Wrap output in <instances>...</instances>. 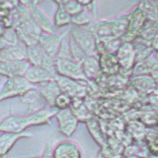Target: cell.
<instances>
[{
    "label": "cell",
    "mask_w": 158,
    "mask_h": 158,
    "mask_svg": "<svg viewBox=\"0 0 158 158\" xmlns=\"http://www.w3.org/2000/svg\"><path fill=\"white\" fill-rule=\"evenodd\" d=\"M58 111L57 108L50 107L27 116L11 114L0 122V133H22L29 127L48 124Z\"/></svg>",
    "instance_id": "cell-1"
},
{
    "label": "cell",
    "mask_w": 158,
    "mask_h": 158,
    "mask_svg": "<svg viewBox=\"0 0 158 158\" xmlns=\"http://www.w3.org/2000/svg\"><path fill=\"white\" fill-rule=\"evenodd\" d=\"M23 5V14L12 29L15 31L20 42L27 47H30L37 45L43 32L31 19L28 11L25 5Z\"/></svg>",
    "instance_id": "cell-2"
},
{
    "label": "cell",
    "mask_w": 158,
    "mask_h": 158,
    "mask_svg": "<svg viewBox=\"0 0 158 158\" xmlns=\"http://www.w3.org/2000/svg\"><path fill=\"white\" fill-rule=\"evenodd\" d=\"M70 35L88 56L98 58L97 51V37L89 26L78 27L71 25Z\"/></svg>",
    "instance_id": "cell-3"
},
{
    "label": "cell",
    "mask_w": 158,
    "mask_h": 158,
    "mask_svg": "<svg viewBox=\"0 0 158 158\" xmlns=\"http://www.w3.org/2000/svg\"><path fill=\"white\" fill-rule=\"evenodd\" d=\"M117 60L120 66L122 76H132V69L137 62L135 49L132 42H123L116 52ZM119 73V74H120Z\"/></svg>",
    "instance_id": "cell-4"
},
{
    "label": "cell",
    "mask_w": 158,
    "mask_h": 158,
    "mask_svg": "<svg viewBox=\"0 0 158 158\" xmlns=\"http://www.w3.org/2000/svg\"><path fill=\"white\" fill-rule=\"evenodd\" d=\"M23 2L28 11L31 19L41 29L42 32L45 34H56V27L54 23L51 21L46 13L39 7L37 3L32 1H25Z\"/></svg>",
    "instance_id": "cell-5"
},
{
    "label": "cell",
    "mask_w": 158,
    "mask_h": 158,
    "mask_svg": "<svg viewBox=\"0 0 158 158\" xmlns=\"http://www.w3.org/2000/svg\"><path fill=\"white\" fill-rule=\"evenodd\" d=\"M35 87L36 86L29 83L25 77L8 78L0 90V102L5 99L22 96Z\"/></svg>",
    "instance_id": "cell-6"
},
{
    "label": "cell",
    "mask_w": 158,
    "mask_h": 158,
    "mask_svg": "<svg viewBox=\"0 0 158 158\" xmlns=\"http://www.w3.org/2000/svg\"><path fill=\"white\" fill-rule=\"evenodd\" d=\"M56 74L77 81L88 82L81 64L71 59L56 58L55 61Z\"/></svg>",
    "instance_id": "cell-7"
},
{
    "label": "cell",
    "mask_w": 158,
    "mask_h": 158,
    "mask_svg": "<svg viewBox=\"0 0 158 158\" xmlns=\"http://www.w3.org/2000/svg\"><path fill=\"white\" fill-rule=\"evenodd\" d=\"M54 79L57 82L62 93L69 95L72 99H83L87 95L88 89L87 86L85 85L87 82L77 81L73 79L60 76L57 74L56 75Z\"/></svg>",
    "instance_id": "cell-8"
},
{
    "label": "cell",
    "mask_w": 158,
    "mask_h": 158,
    "mask_svg": "<svg viewBox=\"0 0 158 158\" xmlns=\"http://www.w3.org/2000/svg\"><path fill=\"white\" fill-rule=\"evenodd\" d=\"M27 61L30 63L31 65L43 67L50 71L53 74L56 75V67H55L56 60L48 55L39 44L33 46L27 47Z\"/></svg>",
    "instance_id": "cell-9"
},
{
    "label": "cell",
    "mask_w": 158,
    "mask_h": 158,
    "mask_svg": "<svg viewBox=\"0 0 158 158\" xmlns=\"http://www.w3.org/2000/svg\"><path fill=\"white\" fill-rule=\"evenodd\" d=\"M147 21V17L142 9L137 7L129 14L127 32L122 38L123 42H132L140 34Z\"/></svg>",
    "instance_id": "cell-10"
},
{
    "label": "cell",
    "mask_w": 158,
    "mask_h": 158,
    "mask_svg": "<svg viewBox=\"0 0 158 158\" xmlns=\"http://www.w3.org/2000/svg\"><path fill=\"white\" fill-rule=\"evenodd\" d=\"M59 130L66 137H71L76 131L79 125V120L73 114L71 108L59 110L56 114Z\"/></svg>",
    "instance_id": "cell-11"
},
{
    "label": "cell",
    "mask_w": 158,
    "mask_h": 158,
    "mask_svg": "<svg viewBox=\"0 0 158 158\" xmlns=\"http://www.w3.org/2000/svg\"><path fill=\"white\" fill-rule=\"evenodd\" d=\"M65 35V34L58 35L57 34H51L43 33L38 44L48 55L56 60Z\"/></svg>",
    "instance_id": "cell-12"
},
{
    "label": "cell",
    "mask_w": 158,
    "mask_h": 158,
    "mask_svg": "<svg viewBox=\"0 0 158 158\" xmlns=\"http://www.w3.org/2000/svg\"><path fill=\"white\" fill-rule=\"evenodd\" d=\"M31 64L25 60L0 63V75L7 77L8 78L25 77Z\"/></svg>",
    "instance_id": "cell-13"
},
{
    "label": "cell",
    "mask_w": 158,
    "mask_h": 158,
    "mask_svg": "<svg viewBox=\"0 0 158 158\" xmlns=\"http://www.w3.org/2000/svg\"><path fill=\"white\" fill-rule=\"evenodd\" d=\"M19 99L22 102L27 106V109L31 113L45 109L46 108V104H48L36 87L27 91L20 96Z\"/></svg>",
    "instance_id": "cell-14"
},
{
    "label": "cell",
    "mask_w": 158,
    "mask_h": 158,
    "mask_svg": "<svg viewBox=\"0 0 158 158\" xmlns=\"http://www.w3.org/2000/svg\"><path fill=\"white\" fill-rule=\"evenodd\" d=\"M27 60V46L23 43L0 49V63Z\"/></svg>",
    "instance_id": "cell-15"
},
{
    "label": "cell",
    "mask_w": 158,
    "mask_h": 158,
    "mask_svg": "<svg viewBox=\"0 0 158 158\" xmlns=\"http://www.w3.org/2000/svg\"><path fill=\"white\" fill-rule=\"evenodd\" d=\"M52 158H82L80 146L71 140H64L55 146Z\"/></svg>",
    "instance_id": "cell-16"
},
{
    "label": "cell",
    "mask_w": 158,
    "mask_h": 158,
    "mask_svg": "<svg viewBox=\"0 0 158 158\" xmlns=\"http://www.w3.org/2000/svg\"><path fill=\"white\" fill-rule=\"evenodd\" d=\"M33 137V133L30 131L22 133H2L0 135V157L4 158L7 156L13 147L19 139Z\"/></svg>",
    "instance_id": "cell-17"
},
{
    "label": "cell",
    "mask_w": 158,
    "mask_h": 158,
    "mask_svg": "<svg viewBox=\"0 0 158 158\" xmlns=\"http://www.w3.org/2000/svg\"><path fill=\"white\" fill-rule=\"evenodd\" d=\"M131 86L140 95L148 96L157 89V84L151 75H135L129 79Z\"/></svg>",
    "instance_id": "cell-18"
},
{
    "label": "cell",
    "mask_w": 158,
    "mask_h": 158,
    "mask_svg": "<svg viewBox=\"0 0 158 158\" xmlns=\"http://www.w3.org/2000/svg\"><path fill=\"white\" fill-rule=\"evenodd\" d=\"M55 76L56 75L45 68L31 65L25 75V78L30 84L38 86L54 80Z\"/></svg>",
    "instance_id": "cell-19"
},
{
    "label": "cell",
    "mask_w": 158,
    "mask_h": 158,
    "mask_svg": "<svg viewBox=\"0 0 158 158\" xmlns=\"http://www.w3.org/2000/svg\"><path fill=\"white\" fill-rule=\"evenodd\" d=\"M101 72L106 76H114L120 72V66L117 55L114 53L101 55L98 58Z\"/></svg>",
    "instance_id": "cell-20"
},
{
    "label": "cell",
    "mask_w": 158,
    "mask_h": 158,
    "mask_svg": "<svg viewBox=\"0 0 158 158\" xmlns=\"http://www.w3.org/2000/svg\"><path fill=\"white\" fill-rule=\"evenodd\" d=\"M36 87L43 95L49 107H54L55 100L57 98L58 95L62 93L61 90L55 79L45 84L36 86Z\"/></svg>",
    "instance_id": "cell-21"
},
{
    "label": "cell",
    "mask_w": 158,
    "mask_h": 158,
    "mask_svg": "<svg viewBox=\"0 0 158 158\" xmlns=\"http://www.w3.org/2000/svg\"><path fill=\"white\" fill-rule=\"evenodd\" d=\"M122 43V40L116 37H97V51L98 58L101 55L106 54V53L116 54Z\"/></svg>",
    "instance_id": "cell-22"
},
{
    "label": "cell",
    "mask_w": 158,
    "mask_h": 158,
    "mask_svg": "<svg viewBox=\"0 0 158 158\" xmlns=\"http://www.w3.org/2000/svg\"><path fill=\"white\" fill-rule=\"evenodd\" d=\"M158 69V62L154 53L140 61H138L132 69V76L135 75H151L154 70Z\"/></svg>",
    "instance_id": "cell-23"
},
{
    "label": "cell",
    "mask_w": 158,
    "mask_h": 158,
    "mask_svg": "<svg viewBox=\"0 0 158 158\" xmlns=\"http://www.w3.org/2000/svg\"><path fill=\"white\" fill-rule=\"evenodd\" d=\"M81 66L88 81H95L99 78L100 75H102L97 57L87 56V58L82 63Z\"/></svg>",
    "instance_id": "cell-24"
},
{
    "label": "cell",
    "mask_w": 158,
    "mask_h": 158,
    "mask_svg": "<svg viewBox=\"0 0 158 158\" xmlns=\"http://www.w3.org/2000/svg\"><path fill=\"white\" fill-rule=\"evenodd\" d=\"M70 108L73 111V114L76 116L78 119L79 122H85L89 121L93 116L91 111L85 103L83 102V99H73Z\"/></svg>",
    "instance_id": "cell-25"
},
{
    "label": "cell",
    "mask_w": 158,
    "mask_h": 158,
    "mask_svg": "<svg viewBox=\"0 0 158 158\" xmlns=\"http://www.w3.org/2000/svg\"><path fill=\"white\" fill-rule=\"evenodd\" d=\"M132 43H133L135 49L137 62L145 59L147 57L151 55L152 53H154V49L152 48V43L143 39L140 37H137L136 39L132 41Z\"/></svg>",
    "instance_id": "cell-26"
},
{
    "label": "cell",
    "mask_w": 158,
    "mask_h": 158,
    "mask_svg": "<svg viewBox=\"0 0 158 158\" xmlns=\"http://www.w3.org/2000/svg\"><path fill=\"white\" fill-rule=\"evenodd\" d=\"M85 123L91 137L94 139L95 142L102 148L107 143V141H106V137H105L99 121L95 117L92 116Z\"/></svg>",
    "instance_id": "cell-27"
},
{
    "label": "cell",
    "mask_w": 158,
    "mask_h": 158,
    "mask_svg": "<svg viewBox=\"0 0 158 158\" xmlns=\"http://www.w3.org/2000/svg\"><path fill=\"white\" fill-rule=\"evenodd\" d=\"M55 3L57 5L56 14L54 15V24L56 28L67 26L71 25V16L68 14L65 9L64 8L61 1H55Z\"/></svg>",
    "instance_id": "cell-28"
},
{
    "label": "cell",
    "mask_w": 158,
    "mask_h": 158,
    "mask_svg": "<svg viewBox=\"0 0 158 158\" xmlns=\"http://www.w3.org/2000/svg\"><path fill=\"white\" fill-rule=\"evenodd\" d=\"M158 34V21L147 20L146 24L141 30L140 34L138 37H140L143 39L149 41H152Z\"/></svg>",
    "instance_id": "cell-29"
},
{
    "label": "cell",
    "mask_w": 158,
    "mask_h": 158,
    "mask_svg": "<svg viewBox=\"0 0 158 158\" xmlns=\"http://www.w3.org/2000/svg\"><path fill=\"white\" fill-rule=\"evenodd\" d=\"M69 44L70 48V51H71L72 59L77 63L82 64L83 60L87 58V55L82 51V49L77 45V43L74 41V40L69 35Z\"/></svg>",
    "instance_id": "cell-30"
},
{
    "label": "cell",
    "mask_w": 158,
    "mask_h": 158,
    "mask_svg": "<svg viewBox=\"0 0 158 158\" xmlns=\"http://www.w3.org/2000/svg\"><path fill=\"white\" fill-rule=\"evenodd\" d=\"M92 19L89 13H87L84 9L82 12L71 17V25L78 27L89 26L91 23Z\"/></svg>",
    "instance_id": "cell-31"
},
{
    "label": "cell",
    "mask_w": 158,
    "mask_h": 158,
    "mask_svg": "<svg viewBox=\"0 0 158 158\" xmlns=\"http://www.w3.org/2000/svg\"><path fill=\"white\" fill-rule=\"evenodd\" d=\"M64 8L68 14L72 16L80 14L84 10L82 5L79 2V1H61Z\"/></svg>",
    "instance_id": "cell-32"
},
{
    "label": "cell",
    "mask_w": 158,
    "mask_h": 158,
    "mask_svg": "<svg viewBox=\"0 0 158 158\" xmlns=\"http://www.w3.org/2000/svg\"><path fill=\"white\" fill-rule=\"evenodd\" d=\"M72 103V99L69 95L62 93L58 95L54 103V107L58 110H63L71 107Z\"/></svg>",
    "instance_id": "cell-33"
},
{
    "label": "cell",
    "mask_w": 158,
    "mask_h": 158,
    "mask_svg": "<svg viewBox=\"0 0 158 158\" xmlns=\"http://www.w3.org/2000/svg\"><path fill=\"white\" fill-rule=\"evenodd\" d=\"M157 111H147L143 112L139 119L146 125H157Z\"/></svg>",
    "instance_id": "cell-34"
},
{
    "label": "cell",
    "mask_w": 158,
    "mask_h": 158,
    "mask_svg": "<svg viewBox=\"0 0 158 158\" xmlns=\"http://www.w3.org/2000/svg\"><path fill=\"white\" fill-rule=\"evenodd\" d=\"M148 102L152 106L158 108V90L157 89L152 93L149 95H148Z\"/></svg>",
    "instance_id": "cell-35"
},
{
    "label": "cell",
    "mask_w": 158,
    "mask_h": 158,
    "mask_svg": "<svg viewBox=\"0 0 158 158\" xmlns=\"http://www.w3.org/2000/svg\"><path fill=\"white\" fill-rule=\"evenodd\" d=\"M7 30H8V29L6 28V26L4 25V23H3L2 22H0V38L5 36Z\"/></svg>",
    "instance_id": "cell-36"
},
{
    "label": "cell",
    "mask_w": 158,
    "mask_h": 158,
    "mask_svg": "<svg viewBox=\"0 0 158 158\" xmlns=\"http://www.w3.org/2000/svg\"><path fill=\"white\" fill-rule=\"evenodd\" d=\"M79 2H80V4L82 5V7L85 8V7H88V6H89V5H92L94 3V2L89 1V0H80V1H79Z\"/></svg>",
    "instance_id": "cell-37"
},
{
    "label": "cell",
    "mask_w": 158,
    "mask_h": 158,
    "mask_svg": "<svg viewBox=\"0 0 158 158\" xmlns=\"http://www.w3.org/2000/svg\"><path fill=\"white\" fill-rule=\"evenodd\" d=\"M151 76H152V78H153L154 81L155 82V84L158 85V69H156V70H154L153 72L151 74Z\"/></svg>",
    "instance_id": "cell-38"
},
{
    "label": "cell",
    "mask_w": 158,
    "mask_h": 158,
    "mask_svg": "<svg viewBox=\"0 0 158 158\" xmlns=\"http://www.w3.org/2000/svg\"><path fill=\"white\" fill-rule=\"evenodd\" d=\"M32 158H52V154H48V152L45 151V153L43 154V155L39 156V157H32Z\"/></svg>",
    "instance_id": "cell-39"
},
{
    "label": "cell",
    "mask_w": 158,
    "mask_h": 158,
    "mask_svg": "<svg viewBox=\"0 0 158 158\" xmlns=\"http://www.w3.org/2000/svg\"><path fill=\"white\" fill-rule=\"evenodd\" d=\"M97 158H107L106 157H105V156L103 155V154H102V153H100L98 154V155H97Z\"/></svg>",
    "instance_id": "cell-40"
},
{
    "label": "cell",
    "mask_w": 158,
    "mask_h": 158,
    "mask_svg": "<svg viewBox=\"0 0 158 158\" xmlns=\"http://www.w3.org/2000/svg\"><path fill=\"white\" fill-rule=\"evenodd\" d=\"M154 56H155L156 59H157L158 62V51H155V52H154Z\"/></svg>",
    "instance_id": "cell-41"
},
{
    "label": "cell",
    "mask_w": 158,
    "mask_h": 158,
    "mask_svg": "<svg viewBox=\"0 0 158 158\" xmlns=\"http://www.w3.org/2000/svg\"><path fill=\"white\" fill-rule=\"evenodd\" d=\"M157 125H158V110H157Z\"/></svg>",
    "instance_id": "cell-42"
},
{
    "label": "cell",
    "mask_w": 158,
    "mask_h": 158,
    "mask_svg": "<svg viewBox=\"0 0 158 158\" xmlns=\"http://www.w3.org/2000/svg\"><path fill=\"white\" fill-rule=\"evenodd\" d=\"M157 90H158V85H157Z\"/></svg>",
    "instance_id": "cell-43"
}]
</instances>
